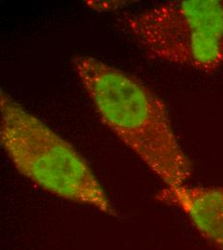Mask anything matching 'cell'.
I'll use <instances>...</instances> for the list:
<instances>
[{"instance_id":"277c9868","label":"cell","mask_w":223,"mask_h":250,"mask_svg":"<svg viewBox=\"0 0 223 250\" xmlns=\"http://www.w3.org/2000/svg\"><path fill=\"white\" fill-rule=\"evenodd\" d=\"M155 199L180 209L207 242L223 250V186L165 187Z\"/></svg>"},{"instance_id":"3957f363","label":"cell","mask_w":223,"mask_h":250,"mask_svg":"<svg viewBox=\"0 0 223 250\" xmlns=\"http://www.w3.org/2000/svg\"><path fill=\"white\" fill-rule=\"evenodd\" d=\"M128 31L151 59L213 72L223 63V0H176L129 16Z\"/></svg>"},{"instance_id":"7a4b0ae2","label":"cell","mask_w":223,"mask_h":250,"mask_svg":"<svg viewBox=\"0 0 223 250\" xmlns=\"http://www.w3.org/2000/svg\"><path fill=\"white\" fill-rule=\"evenodd\" d=\"M0 144L15 168L37 186L67 201L117 216L83 156L3 90Z\"/></svg>"},{"instance_id":"6da1fadb","label":"cell","mask_w":223,"mask_h":250,"mask_svg":"<svg viewBox=\"0 0 223 250\" xmlns=\"http://www.w3.org/2000/svg\"><path fill=\"white\" fill-rule=\"evenodd\" d=\"M72 67L103 125L165 187L185 185L192 165L162 100L138 78L95 57L77 55Z\"/></svg>"}]
</instances>
